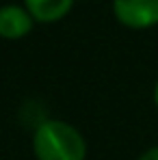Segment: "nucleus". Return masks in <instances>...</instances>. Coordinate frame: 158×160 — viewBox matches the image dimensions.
I'll return each mask as SVG.
<instances>
[{
	"label": "nucleus",
	"instance_id": "f257e3e1",
	"mask_svg": "<svg viewBox=\"0 0 158 160\" xmlns=\"http://www.w3.org/2000/svg\"><path fill=\"white\" fill-rule=\"evenodd\" d=\"M33 152L37 160H84L87 143L74 126L50 119L37 126L33 136Z\"/></svg>",
	"mask_w": 158,
	"mask_h": 160
},
{
	"label": "nucleus",
	"instance_id": "f03ea898",
	"mask_svg": "<svg viewBox=\"0 0 158 160\" xmlns=\"http://www.w3.org/2000/svg\"><path fill=\"white\" fill-rule=\"evenodd\" d=\"M113 13L128 28L156 26L158 0H113Z\"/></svg>",
	"mask_w": 158,
	"mask_h": 160
},
{
	"label": "nucleus",
	"instance_id": "7ed1b4c3",
	"mask_svg": "<svg viewBox=\"0 0 158 160\" xmlns=\"http://www.w3.org/2000/svg\"><path fill=\"white\" fill-rule=\"evenodd\" d=\"M33 30V18L26 9L18 4L0 7V37L2 39H22Z\"/></svg>",
	"mask_w": 158,
	"mask_h": 160
},
{
	"label": "nucleus",
	"instance_id": "20e7f679",
	"mask_svg": "<svg viewBox=\"0 0 158 160\" xmlns=\"http://www.w3.org/2000/svg\"><path fill=\"white\" fill-rule=\"evenodd\" d=\"M26 2V11L30 13L33 20L37 22H59L61 18H65L74 4V0H24Z\"/></svg>",
	"mask_w": 158,
	"mask_h": 160
},
{
	"label": "nucleus",
	"instance_id": "39448f33",
	"mask_svg": "<svg viewBox=\"0 0 158 160\" xmlns=\"http://www.w3.org/2000/svg\"><path fill=\"white\" fill-rule=\"evenodd\" d=\"M139 160H158V147H152V149H147L143 156Z\"/></svg>",
	"mask_w": 158,
	"mask_h": 160
},
{
	"label": "nucleus",
	"instance_id": "423d86ee",
	"mask_svg": "<svg viewBox=\"0 0 158 160\" xmlns=\"http://www.w3.org/2000/svg\"><path fill=\"white\" fill-rule=\"evenodd\" d=\"M154 102H156V106H158V82H156V89H154Z\"/></svg>",
	"mask_w": 158,
	"mask_h": 160
}]
</instances>
